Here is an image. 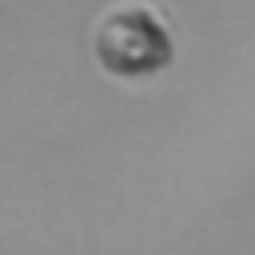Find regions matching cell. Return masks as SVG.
<instances>
[{"instance_id": "cell-1", "label": "cell", "mask_w": 255, "mask_h": 255, "mask_svg": "<svg viewBox=\"0 0 255 255\" xmlns=\"http://www.w3.org/2000/svg\"><path fill=\"white\" fill-rule=\"evenodd\" d=\"M96 52H100L104 68L116 72V76H147V72H155L171 60L167 32L147 8L112 12L100 28Z\"/></svg>"}]
</instances>
